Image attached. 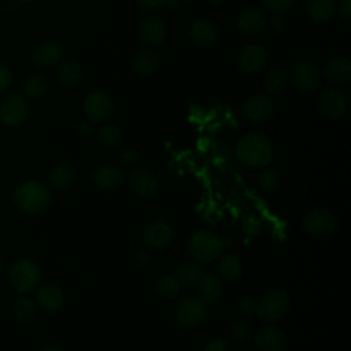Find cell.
Listing matches in <instances>:
<instances>
[{"mask_svg": "<svg viewBox=\"0 0 351 351\" xmlns=\"http://www.w3.org/2000/svg\"><path fill=\"white\" fill-rule=\"evenodd\" d=\"M171 0H137L138 5L143 8H148V10H154V8H159L163 7L165 4L170 3Z\"/></svg>", "mask_w": 351, "mask_h": 351, "instance_id": "ee69618b", "label": "cell"}, {"mask_svg": "<svg viewBox=\"0 0 351 351\" xmlns=\"http://www.w3.org/2000/svg\"><path fill=\"white\" fill-rule=\"evenodd\" d=\"M181 1H189V0H181Z\"/></svg>", "mask_w": 351, "mask_h": 351, "instance_id": "f907efd6", "label": "cell"}, {"mask_svg": "<svg viewBox=\"0 0 351 351\" xmlns=\"http://www.w3.org/2000/svg\"><path fill=\"white\" fill-rule=\"evenodd\" d=\"M189 38L199 47H210L217 40L214 26L204 19L195 21L189 27Z\"/></svg>", "mask_w": 351, "mask_h": 351, "instance_id": "d4e9b609", "label": "cell"}, {"mask_svg": "<svg viewBox=\"0 0 351 351\" xmlns=\"http://www.w3.org/2000/svg\"><path fill=\"white\" fill-rule=\"evenodd\" d=\"M36 302L40 308L48 313L58 311L64 303L63 291L55 284H47L41 287L36 293Z\"/></svg>", "mask_w": 351, "mask_h": 351, "instance_id": "d6986e66", "label": "cell"}, {"mask_svg": "<svg viewBox=\"0 0 351 351\" xmlns=\"http://www.w3.org/2000/svg\"><path fill=\"white\" fill-rule=\"evenodd\" d=\"M122 138V132L115 125H104L97 132V140L104 147H114Z\"/></svg>", "mask_w": 351, "mask_h": 351, "instance_id": "836d02e7", "label": "cell"}, {"mask_svg": "<svg viewBox=\"0 0 351 351\" xmlns=\"http://www.w3.org/2000/svg\"><path fill=\"white\" fill-rule=\"evenodd\" d=\"M166 37L165 22L159 16H147L138 26V38L145 45H158Z\"/></svg>", "mask_w": 351, "mask_h": 351, "instance_id": "2e32d148", "label": "cell"}, {"mask_svg": "<svg viewBox=\"0 0 351 351\" xmlns=\"http://www.w3.org/2000/svg\"><path fill=\"white\" fill-rule=\"evenodd\" d=\"M95 185L104 191H111L119 188L125 181L123 169L119 165L107 163L99 166L93 173Z\"/></svg>", "mask_w": 351, "mask_h": 351, "instance_id": "4fadbf2b", "label": "cell"}, {"mask_svg": "<svg viewBox=\"0 0 351 351\" xmlns=\"http://www.w3.org/2000/svg\"><path fill=\"white\" fill-rule=\"evenodd\" d=\"M261 1L267 11H271L273 14H276V12L285 11L292 4L293 0H261Z\"/></svg>", "mask_w": 351, "mask_h": 351, "instance_id": "f35d334b", "label": "cell"}, {"mask_svg": "<svg viewBox=\"0 0 351 351\" xmlns=\"http://www.w3.org/2000/svg\"><path fill=\"white\" fill-rule=\"evenodd\" d=\"M266 25V15L261 8L251 7L243 10L237 16V26L241 32L255 34L263 30Z\"/></svg>", "mask_w": 351, "mask_h": 351, "instance_id": "44dd1931", "label": "cell"}, {"mask_svg": "<svg viewBox=\"0 0 351 351\" xmlns=\"http://www.w3.org/2000/svg\"><path fill=\"white\" fill-rule=\"evenodd\" d=\"M180 289H181V284L178 282L176 276H163L156 282L158 295L166 299L177 296Z\"/></svg>", "mask_w": 351, "mask_h": 351, "instance_id": "d6a6232c", "label": "cell"}, {"mask_svg": "<svg viewBox=\"0 0 351 351\" xmlns=\"http://www.w3.org/2000/svg\"><path fill=\"white\" fill-rule=\"evenodd\" d=\"M263 85L269 93H281L288 85V71L284 67H274L269 70L263 78Z\"/></svg>", "mask_w": 351, "mask_h": 351, "instance_id": "83f0119b", "label": "cell"}, {"mask_svg": "<svg viewBox=\"0 0 351 351\" xmlns=\"http://www.w3.org/2000/svg\"><path fill=\"white\" fill-rule=\"evenodd\" d=\"M273 145L263 133H250L236 145V158L248 167L263 169L273 160Z\"/></svg>", "mask_w": 351, "mask_h": 351, "instance_id": "7a4b0ae2", "label": "cell"}, {"mask_svg": "<svg viewBox=\"0 0 351 351\" xmlns=\"http://www.w3.org/2000/svg\"><path fill=\"white\" fill-rule=\"evenodd\" d=\"M208 314V304L196 295H189L181 299L174 311L176 321L182 328H192L204 322Z\"/></svg>", "mask_w": 351, "mask_h": 351, "instance_id": "277c9868", "label": "cell"}, {"mask_svg": "<svg viewBox=\"0 0 351 351\" xmlns=\"http://www.w3.org/2000/svg\"><path fill=\"white\" fill-rule=\"evenodd\" d=\"M340 15L347 22L351 19V0H341V3H340Z\"/></svg>", "mask_w": 351, "mask_h": 351, "instance_id": "f6af8a7d", "label": "cell"}, {"mask_svg": "<svg viewBox=\"0 0 351 351\" xmlns=\"http://www.w3.org/2000/svg\"><path fill=\"white\" fill-rule=\"evenodd\" d=\"M63 56L64 49L59 43L45 41L34 48L32 53V60L37 67H49L58 63Z\"/></svg>", "mask_w": 351, "mask_h": 351, "instance_id": "e0dca14e", "label": "cell"}, {"mask_svg": "<svg viewBox=\"0 0 351 351\" xmlns=\"http://www.w3.org/2000/svg\"><path fill=\"white\" fill-rule=\"evenodd\" d=\"M8 280L18 293L27 295L38 287L41 271L34 261L22 258L11 265L8 270Z\"/></svg>", "mask_w": 351, "mask_h": 351, "instance_id": "3957f363", "label": "cell"}, {"mask_svg": "<svg viewBox=\"0 0 351 351\" xmlns=\"http://www.w3.org/2000/svg\"><path fill=\"white\" fill-rule=\"evenodd\" d=\"M307 12L317 21L324 22L333 16L336 11V0H307Z\"/></svg>", "mask_w": 351, "mask_h": 351, "instance_id": "4316f807", "label": "cell"}, {"mask_svg": "<svg viewBox=\"0 0 351 351\" xmlns=\"http://www.w3.org/2000/svg\"><path fill=\"white\" fill-rule=\"evenodd\" d=\"M119 160H121V163H122L123 166L132 167V166H134V165L137 163V160H138V154H137L134 149H126V151H123V152L121 154Z\"/></svg>", "mask_w": 351, "mask_h": 351, "instance_id": "60d3db41", "label": "cell"}, {"mask_svg": "<svg viewBox=\"0 0 351 351\" xmlns=\"http://www.w3.org/2000/svg\"><path fill=\"white\" fill-rule=\"evenodd\" d=\"M256 300L251 296H241L236 303V311L237 314L243 317H251L256 314Z\"/></svg>", "mask_w": 351, "mask_h": 351, "instance_id": "8d00e7d4", "label": "cell"}, {"mask_svg": "<svg viewBox=\"0 0 351 351\" xmlns=\"http://www.w3.org/2000/svg\"><path fill=\"white\" fill-rule=\"evenodd\" d=\"M78 132H80V134H81V136H84V137L89 136V134L92 133V126H90V123H88V122L81 123V125H80V128H78Z\"/></svg>", "mask_w": 351, "mask_h": 351, "instance_id": "bcb514c9", "label": "cell"}, {"mask_svg": "<svg viewBox=\"0 0 351 351\" xmlns=\"http://www.w3.org/2000/svg\"><path fill=\"white\" fill-rule=\"evenodd\" d=\"M159 66V56L154 51H141L134 58V70L140 75L152 74Z\"/></svg>", "mask_w": 351, "mask_h": 351, "instance_id": "4dcf8cb0", "label": "cell"}, {"mask_svg": "<svg viewBox=\"0 0 351 351\" xmlns=\"http://www.w3.org/2000/svg\"><path fill=\"white\" fill-rule=\"evenodd\" d=\"M75 169L70 163H59L55 166L49 176V182L56 189H66L69 188L75 180Z\"/></svg>", "mask_w": 351, "mask_h": 351, "instance_id": "484cf974", "label": "cell"}, {"mask_svg": "<svg viewBox=\"0 0 351 351\" xmlns=\"http://www.w3.org/2000/svg\"><path fill=\"white\" fill-rule=\"evenodd\" d=\"M289 307V298L285 291H270L256 306L258 317L265 322H276L281 319Z\"/></svg>", "mask_w": 351, "mask_h": 351, "instance_id": "52a82bcc", "label": "cell"}, {"mask_svg": "<svg viewBox=\"0 0 351 351\" xmlns=\"http://www.w3.org/2000/svg\"><path fill=\"white\" fill-rule=\"evenodd\" d=\"M84 112L93 123L104 122L112 112L111 96L103 90L90 92L84 101Z\"/></svg>", "mask_w": 351, "mask_h": 351, "instance_id": "30bf717a", "label": "cell"}, {"mask_svg": "<svg viewBox=\"0 0 351 351\" xmlns=\"http://www.w3.org/2000/svg\"><path fill=\"white\" fill-rule=\"evenodd\" d=\"M222 241L208 230L195 232L188 243L189 254L200 263L213 262L222 252Z\"/></svg>", "mask_w": 351, "mask_h": 351, "instance_id": "5b68a950", "label": "cell"}, {"mask_svg": "<svg viewBox=\"0 0 351 351\" xmlns=\"http://www.w3.org/2000/svg\"><path fill=\"white\" fill-rule=\"evenodd\" d=\"M304 229L314 237L325 239L329 237L336 229L335 215L325 208H314L304 215Z\"/></svg>", "mask_w": 351, "mask_h": 351, "instance_id": "ba28073f", "label": "cell"}, {"mask_svg": "<svg viewBox=\"0 0 351 351\" xmlns=\"http://www.w3.org/2000/svg\"><path fill=\"white\" fill-rule=\"evenodd\" d=\"M218 273L223 280L233 281L241 274V262L234 254L223 255L218 262Z\"/></svg>", "mask_w": 351, "mask_h": 351, "instance_id": "f546056e", "label": "cell"}, {"mask_svg": "<svg viewBox=\"0 0 351 351\" xmlns=\"http://www.w3.org/2000/svg\"><path fill=\"white\" fill-rule=\"evenodd\" d=\"M199 287V296L210 306L219 300L222 295V282L221 280L213 273H204L197 282Z\"/></svg>", "mask_w": 351, "mask_h": 351, "instance_id": "603a6c76", "label": "cell"}, {"mask_svg": "<svg viewBox=\"0 0 351 351\" xmlns=\"http://www.w3.org/2000/svg\"><path fill=\"white\" fill-rule=\"evenodd\" d=\"M10 84H11V71L5 64L0 63V93H3Z\"/></svg>", "mask_w": 351, "mask_h": 351, "instance_id": "7bdbcfd3", "label": "cell"}, {"mask_svg": "<svg viewBox=\"0 0 351 351\" xmlns=\"http://www.w3.org/2000/svg\"><path fill=\"white\" fill-rule=\"evenodd\" d=\"M81 77H82V69L78 62H75L74 59H67L62 63L59 69V80L62 81V84L67 86L77 85Z\"/></svg>", "mask_w": 351, "mask_h": 351, "instance_id": "1f68e13d", "label": "cell"}, {"mask_svg": "<svg viewBox=\"0 0 351 351\" xmlns=\"http://www.w3.org/2000/svg\"><path fill=\"white\" fill-rule=\"evenodd\" d=\"M280 185V176L271 170L265 169L258 176V186L265 192H274Z\"/></svg>", "mask_w": 351, "mask_h": 351, "instance_id": "d590c367", "label": "cell"}, {"mask_svg": "<svg viewBox=\"0 0 351 351\" xmlns=\"http://www.w3.org/2000/svg\"><path fill=\"white\" fill-rule=\"evenodd\" d=\"M203 274H204V269L200 265V262L184 261L182 263L178 265L176 277H177L178 282L181 284V287L192 288V287L197 285V282L200 281Z\"/></svg>", "mask_w": 351, "mask_h": 351, "instance_id": "cb8c5ba5", "label": "cell"}, {"mask_svg": "<svg viewBox=\"0 0 351 351\" xmlns=\"http://www.w3.org/2000/svg\"><path fill=\"white\" fill-rule=\"evenodd\" d=\"M267 60L266 49L261 45H245L239 55V66L247 74H255L263 69Z\"/></svg>", "mask_w": 351, "mask_h": 351, "instance_id": "5bb4252c", "label": "cell"}, {"mask_svg": "<svg viewBox=\"0 0 351 351\" xmlns=\"http://www.w3.org/2000/svg\"><path fill=\"white\" fill-rule=\"evenodd\" d=\"M43 351H63V350L60 347H58V346H48Z\"/></svg>", "mask_w": 351, "mask_h": 351, "instance_id": "7dc6e473", "label": "cell"}, {"mask_svg": "<svg viewBox=\"0 0 351 351\" xmlns=\"http://www.w3.org/2000/svg\"><path fill=\"white\" fill-rule=\"evenodd\" d=\"M259 351H285L287 341L284 333L273 326L262 328L255 336Z\"/></svg>", "mask_w": 351, "mask_h": 351, "instance_id": "ffe728a7", "label": "cell"}, {"mask_svg": "<svg viewBox=\"0 0 351 351\" xmlns=\"http://www.w3.org/2000/svg\"><path fill=\"white\" fill-rule=\"evenodd\" d=\"M129 186L130 189L141 196V197H149V196H154L156 192H158V188H159V184H158V180L156 177L148 171V170H134L129 178Z\"/></svg>", "mask_w": 351, "mask_h": 351, "instance_id": "ac0fdd59", "label": "cell"}, {"mask_svg": "<svg viewBox=\"0 0 351 351\" xmlns=\"http://www.w3.org/2000/svg\"><path fill=\"white\" fill-rule=\"evenodd\" d=\"M291 78L296 89L306 95L314 93L321 84L319 73L310 62L295 63L291 69Z\"/></svg>", "mask_w": 351, "mask_h": 351, "instance_id": "9c48e42d", "label": "cell"}, {"mask_svg": "<svg viewBox=\"0 0 351 351\" xmlns=\"http://www.w3.org/2000/svg\"><path fill=\"white\" fill-rule=\"evenodd\" d=\"M14 206L23 214L38 215L51 203L48 188L36 180H25L15 185L12 191Z\"/></svg>", "mask_w": 351, "mask_h": 351, "instance_id": "6da1fadb", "label": "cell"}, {"mask_svg": "<svg viewBox=\"0 0 351 351\" xmlns=\"http://www.w3.org/2000/svg\"><path fill=\"white\" fill-rule=\"evenodd\" d=\"M204 351H230V348L223 339H213L206 344Z\"/></svg>", "mask_w": 351, "mask_h": 351, "instance_id": "b9f144b4", "label": "cell"}, {"mask_svg": "<svg viewBox=\"0 0 351 351\" xmlns=\"http://www.w3.org/2000/svg\"><path fill=\"white\" fill-rule=\"evenodd\" d=\"M322 73L332 84H344L351 78V63L344 58H333L325 63Z\"/></svg>", "mask_w": 351, "mask_h": 351, "instance_id": "7402d4cb", "label": "cell"}, {"mask_svg": "<svg viewBox=\"0 0 351 351\" xmlns=\"http://www.w3.org/2000/svg\"><path fill=\"white\" fill-rule=\"evenodd\" d=\"M244 115L250 122L262 123L266 122L274 112L273 100L263 93L251 96L244 104Z\"/></svg>", "mask_w": 351, "mask_h": 351, "instance_id": "8fae6325", "label": "cell"}, {"mask_svg": "<svg viewBox=\"0 0 351 351\" xmlns=\"http://www.w3.org/2000/svg\"><path fill=\"white\" fill-rule=\"evenodd\" d=\"M229 333L233 339L236 340H245L248 337H251L252 335V330L250 328V325L247 322H241V321H237V322H233L229 328Z\"/></svg>", "mask_w": 351, "mask_h": 351, "instance_id": "74e56055", "label": "cell"}, {"mask_svg": "<svg viewBox=\"0 0 351 351\" xmlns=\"http://www.w3.org/2000/svg\"><path fill=\"white\" fill-rule=\"evenodd\" d=\"M318 107L326 117L337 119L346 112L347 103L343 93L339 90L324 89L318 96Z\"/></svg>", "mask_w": 351, "mask_h": 351, "instance_id": "9a60e30c", "label": "cell"}, {"mask_svg": "<svg viewBox=\"0 0 351 351\" xmlns=\"http://www.w3.org/2000/svg\"><path fill=\"white\" fill-rule=\"evenodd\" d=\"M47 89H48V84L45 78L40 75L30 77L25 84V93L32 99H38L44 96L47 93Z\"/></svg>", "mask_w": 351, "mask_h": 351, "instance_id": "e575fe53", "label": "cell"}, {"mask_svg": "<svg viewBox=\"0 0 351 351\" xmlns=\"http://www.w3.org/2000/svg\"><path fill=\"white\" fill-rule=\"evenodd\" d=\"M270 30L276 34H281L287 30V18L282 12H276L270 19Z\"/></svg>", "mask_w": 351, "mask_h": 351, "instance_id": "ab89813d", "label": "cell"}, {"mask_svg": "<svg viewBox=\"0 0 351 351\" xmlns=\"http://www.w3.org/2000/svg\"><path fill=\"white\" fill-rule=\"evenodd\" d=\"M12 314L14 318L21 324L30 322L36 317V303L29 296L19 293V296L14 300Z\"/></svg>", "mask_w": 351, "mask_h": 351, "instance_id": "f1b7e54d", "label": "cell"}, {"mask_svg": "<svg viewBox=\"0 0 351 351\" xmlns=\"http://www.w3.org/2000/svg\"><path fill=\"white\" fill-rule=\"evenodd\" d=\"M3 269H4V259H3L1 255H0V273L3 271Z\"/></svg>", "mask_w": 351, "mask_h": 351, "instance_id": "c3c4849f", "label": "cell"}, {"mask_svg": "<svg viewBox=\"0 0 351 351\" xmlns=\"http://www.w3.org/2000/svg\"><path fill=\"white\" fill-rule=\"evenodd\" d=\"M210 3H221V1H223V0H208Z\"/></svg>", "mask_w": 351, "mask_h": 351, "instance_id": "681fc988", "label": "cell"}, {"mask_svg": "<svg viewBox=\"0 0 351 351\" xmlns=\"http://www.w3.org/2000/svg\"><path fill=\"white\" fill-rule=\"evenodd\" d=\"M27 115L29 103L22 93H10L0 101V121L4 125L16 128L27 119Z\"/></svg>", "mask_w": 351, "mask_h": 351, "instance_id": "8992f818", "label": "cell"}, {"mask_svg": "<svg viewBox=\"0 0 351 351\" xmlns=\"http://www.w3.org/2000/svg\"><path fill=\"white\" fill-rule=\"evenodd\" d=\"M173 237V229L167 222L155 221L148 223L143 230V241L147 247L159 250L166 247Z\"/></svg>", "mask_w": 351, "mask_h": 351, "instance_id": "7c38bea8", "label": "cell"}]
</instances>
